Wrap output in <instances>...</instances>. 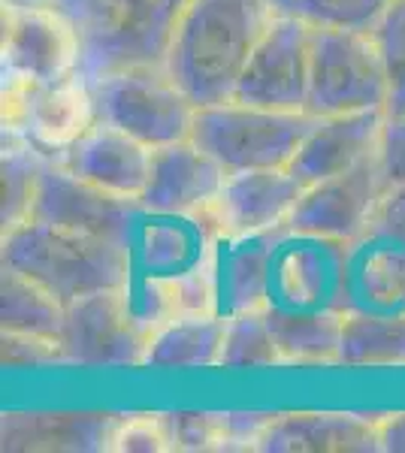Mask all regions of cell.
Segmentation results:
<instances>
[{
	"label": "cell",
	"instance_id": "obj_1",
	"mask_svg": "<svg viewBox=\"0 0 405 453\" xmlns=\"http://www.w3.org/2000/svg\"><path fill=\"white\" fill-rule=\"evenodd\" d=\"M272 19L269 0H191L169 40L164 67L197 109L227 104L237 97L242 73Z\"/></svg>",
	"mask_w": 405,
	"mask_h": 453
},
{
	"label": "cell",
	"instance_id": "obj_20",
	"mask_svg": "<svg viewBox=\"0 0 405 453\" xmlns=\"http://www.w3.org/2000/svg\"><path fill=\"white\" fill-rule=\"evenodd\" d=\"M218 239L197 215H143L130 254L143 275L175 279L215 257Z\"/></svg>",
	"mask_w": 405,
	"mask_h": 453
},
{
	"label": "cell",
	"instance_id": "obj_18",
	"mask_svg": "<svg viewBox=\"0 0 405 453\" xmlns=\"http://www.w3.org/2000/svg\"><path fill=\"white\" fill-rule=\"evenodd\" d=\"M94 124H97V109H94L91 82L82 73L58 82H34L25 140H31L43 155L58 160Z\"/></svg>",
	"mask_w": 405,
	"mask_h": 453
},
{
	"label": "cell",
	"instance_id": "obj_5",
	"mask_svg": "<svg viewBox=\"0 0 405 453\" xmlns=\"http://www.w3.org/2000/svg\"><path fill=\"white\" fill-rule=\"evenodd\" d=\"M97 121L136 136L149 149L191 140L197 106L164 64H136L91 82Z\"/></svg>",
	"mask_w": 405,
	"mask_h": 453
},
{
	"label": "cell",
	"instance_id": "obj_3",
	"mask_svg": "<svg viewBox=\"0 0 405 453\" xmlns=\"http://www.w3.org/2000/svg\"><path fill=\"white\" fill-rule=\"evenodd\" d=\"M191 0H55L82 36V76L136 64H164L169 40Z\"/></svg>",
	"mask_w": 405,
	"mask_h": 453
},
{
	"label": "cell",
	"instance_id": "obj_17",
	"mask_svg": "<svg viewBox=\"0 0 405 453\" xmlns=\"http://www.w3.org/2000/svg\"><path fill=\"white\" fill-rule=\"evenodd\" d=\"M154 149L124 134L113 124L97 121L79 142H73L58 164H64L73 175L91 181L115 196L139 200L149 185Z\"/></svg>",
	"mask_w": 405,
	"mask_h": 453
},
{
	"label": "cell",
	"instance_id": "obj_30",
	"mask_svg": "<svg viewBox=\"0 0 405 453\" xmlns=\"http://www.w3.org/2000/svg\"><path fill=\"white\" fill-rule=\"evenodd\" d=\"M387 73V115H405V0H393L372 27Z\"/></svg>",
	"mask_w": 405,
	"mask_h": 453
},
{
	"label": "cell",
	"instance_id": "obj_14",
	"mask_svg": "<svg viewBox=\"0 0 405 453\" xmlns=\"http://www.w3.org/2000/svg\"><path fill=\"white\" fill-rule=\"evenodd\" d=\"M303 194L306 185L287 166L227 173L221 194L194 215L215 239L276 233L287 226Z\"/></svg>",
	"mask_w": 405,
	"mask_h": 453
},
{
	"label": "cell",
	"instance_id": "obj_4",
	"mask_svg": "<svg viewBox=\"0 0 405 453\" xmlns=\"http://www.w3.org/2000/svg\"><path fill=\"white\" fill-rule=\"evenodd\" d=\"M308 127V112H284L227 100L197 109L191 140L209 151L227 173L282 170L291 166Z\"/></svg>",
	"mask_w": 405,
	"mask_h": 453
},
{
	"label": "cell",
	"instance_id": "obj_11",
	"mask_svg": "<svg viewBox=\"0 0 405 453\" xmlns=\"http://www.w3.org/2000/svg\"><path fill=\"white\" fill-rule=\"evenodd\" d=\"M143 215L145 211L139 200L103 191L91 181L73 175L64 164L51 160L40 181V191H36L31 221L109 239V242L130 248Z\"/></svg>",
	"mask_w": 405,
	"mask_h": 453
},
{
	"label": "cell",
	"instance_id": "obj_31",
	"mask_svg": "<svg viewBox=\"0 0 405 453\" xmlns=\"http://www.w3.org/2000/svg\"><path fill=\"white\" fill-rule=\"evenodd\" d=\"M128 296H130V305H134L139 326H143L149 339L160 326H167L173 318H179V305H175L173 281L169 279L134 273V279L128 284Z\"/></svg>",
	"mask_w": 405,
	"mask_h": 453
},
{
	"label": "cell",
	"instance_id": "obj_28",
	"mask_svg": "<svg viewBox=\"0 0 405 453\" xmlns=\"http://www.w3.org/2000/svg\"><path fill=\"white\" fill-rule=\"evenodd\" d=\"M276 16H287L312 31H366L378 25L393 0H269Z\"/></svg>",
	"mask_w": 405,
	"mask_h": 453
},
{
	"label": "cell",
	"instance_id": "obj_37",
	"mask_svg": "<svg viewBox=\"0 0 405 453\" xmlns=\"http://www.w3.org/2000/svg\"><path fill=\"white\" fill-rule=\"evenodd\" d=\"M381 173L390 188H405V115H387L378 145Z\"/></svg>",
	"mask_w": 405,
	"mask_h": 453
},
{
	"label": "cell",
	"instance_id": "obj_10",
	"mask_svg": "<svg viewBox=\"0 0 405 453\" xmlns=\"http://www.w3.org/2000/svg\"><path fill=\"white\" fill-rule=\"evenodd\" d=\"M58 342L67 363L85 369L143 366L149 348V335L139 326L128 288L100 290L67 305Z\"/></svg>",
	"mask_w": 405,
	"mask_h": 453
},
{
	"label": "cell",
	"instance_id": "obj_24",
	"mask_svg": "<svg viewBox=\"0 0 405 453\" xmlns=\"http://www.w3.org/2000/svg\"><path fill=\"white\" fill-rule=\"evenodd\" d=\"M113 414H31V420L12 414L4 420V448H58V450H109L115 423Z\"/></svg>",
	"mask_w": 405,
	"mask_h": 453
},
{
	"label": "cell",
	"instance_id": "obj_36",
	"mask_svg": "<svg viewBox=\"0 0 405 453\" xmlns=\"http://www.w3.org/2000/svg\"><path fill=\"white\" fill-rule=\"evenodd\" d=\"M278 414L261 411H230L224 414V435H221V450H261V441L267 435Z\"/></svg>",
	"mask_w": 405,
	"mask_h": 453
},
{
	"label": "cell",
	"instance_id": "obj_32",
	"mask_svg": "<svg viewBox=\"0 0 405 453\" xmlns=\"http://www.w3.org/2000/svg\"><path fill=\"white\" fill-rule=\"evenodd\" d=\"M109 450L115 453H169L173 435H169L167 414H134L115 423Z\"/></svg>",
	"mask_w": 405,
	"mask_h": 453
},
{
	"label": "cell",
	"instance_id": "obj_23",
	"mask_svg": "<svg viewBox=\"0 0 405 453\" xmlns=\"http://www.w3.org/2000/svg\"><path fill=\"white\" fill-rule=\"evenodd\" d=\"M284 366H339L345 311L267 309Z\"/></svg>",
	"mask_w": 405,
	"mask_h": 453
},
{
	"label": "cell",
	"instance_id": "obj_7",
	"mask_svg": "<svg viewBox=\"0 0 405 453\" xmlns=\"http://www.w3.org/2000/svg\"><path fill=\"white\" fill-rule=\"evenodd\" d=\"M345 311H405V188H387L366 233L348 245Z\"/></svg>",
	"mask_w": 405,
	"mask_h": 453
},
{
	"label": "cell",
	"instance_id": "obj_22",
	"mask_svg": "<svg viewBox=\"0 0 405 453\" xmlns=\"http://www.w3.org/2000/svg\"><path fill=\"white\" fill-rule=\"evenodd\" d=\"M227 318L224 314H182L149 339L145 363L152 369H212L221 366Z\"/></svg>",
	"mask_w": 405,
	"mask_h": 453
},
{
	"label": "cell",
	"instance_id": "obj_21",
	"mask_svg": "<svg viewBox=\"0 0 405 453\" xmlns=\"http://www.w3.org/2000/svg\"><path fill=\"white\" fill-rule=\"evenodd\" d=\"M278 233L218 239L215 279H218V311L224 318L242 311H263L269 305V266Z\"/></svg>",
	"mask_w": 405,
	"mask_h": 453
},
{
	"label": "cell",
	"instance_id": "obj_6",
	"mask_svg": "<svg viewBox=\"0 0 405 453\" xmlns=\"http://www.w3.org/2000/svg\"><path fill=\"white\" fill-rule=\"evenodd\" d=\"M366 109H387V73L375 36L366 31H312L306 112L321 119Z\"/></svg>",
	"mask_w": 405,
	"mask_h": 453
},
{
	"label": "cell",
	"instance_id": "obj_13",
	"mask_svg": "<svg viewBox=\"0 0 405 453\" xmlns=\"http://www.w3.org/2000/svg\"><path fill=\"white\" fill-rule=\"evenodd\" d=\"M387 188L390 185L381 173V160L378 155H372L351 170L330 175L318 185H308L287 221V230L351 245L366 233Z\"/></svg>",
	"mask_w": 405,
	"mask_h": 453
},
{
	"label": "cell",
	"instance_id": "obj_27",
	"mask_svg": "<svg viewBox=\"0 0 405 453\" xmlns=\"http://www.w3.org/2000/svg\"><path fill=\"white\" fill-rule=\"evenodd\" d=\"M67 305L58 303L46 288H40L27 275L4 266L0 275V324L4 333H27L61 339Z\"/></svg>",
	"mask_w": 405,
	"mask_h": 453
},
{
	"label": "cell",
	"instance_id": "obj_39",
	"mask_svg": "<svg viewBox=\"0 0 405 453\" xmlns=\"http://www.w3.org/2000/svg\"><path fill=\"white\" fill-rule=\"evenodd\" d=\"M12 6H55V0H4Z\"/></svg>",
	"mask_w": 405,
	"mask_h": 453
},
{
	"label": "cell",
	"instance_id": "obj_8",
	"mask_svg": "<svg viewBox=\"0 0 405 453\" xmlns=\"http://www.w3.org/2000/svg\"><path fill=\"white\" fill-rule=\"evenodd\" d=\"M348 245L308 233H278L269 266V305L287 311H345Z\"/></svg>",
	"mask_w": 405,
	"mask_h": 453
},
{
	"label": "cell",
	"instance_id": "obj_25",
	"mask_svg": "<svg viewBox=\"0 0 405 453\" xmlns=\"http://www.w3.org/2000/svg\"><path fill=\"white\" fill-rule=\"evenodd\" d=\"M339 366L405 369V311H345Z\"/></svg>",
	"mask_w": 405,
	"mask_h": 453
},
{
	"label": "cell",
	"instance_id": "obj_29",
	"mask_svg": "<svg viewBox=\"0 0 405 453\" xmlns=\"http://www.w3.org/2000/svg\"><path fill=\"white\" fill-rule=\"evenodd\" d=\"M284 366L278 342L272 335L267 309L242 311L227 318L224 350H221V369H272Z\"/></svg>",
	"mask_w": 405,
	"mask_h": 453
},
{
	"label": "cell",
	"instance_id": "obj_35",
	"mask_svg": "<svg viewBox=\"0 0 405 453\" xmlns=\"http://www.w3.org/2000/svg\"><path fill=\"white\" fill-rule=\"evenodd\" d=\"M173 294L182 314H221L218 311V279H215V257L191 273L175 275Z\"/></svg>",
	"mask_w": 405,
	"mask_h": 453
},
{
	"label": "cell",
	"instance_id": "obj_12",
	"mask_svg": "<svg viewBox=\"0 0 405 453\" xmlns=\"http://www.w3.org/2000/svg\"><path fill=\"white\" fill-rule=\"evenodd\" d=\"M308 76H312V27L297 19L276 16L257 42L233 100L263 109L306 112Z\"/></svg>",
	"mask_w": 405,
	"mask_h": 453
},
{
	"label": "cell",
	"instance_id": "obj_34",
	"mask_svg": "<svg viewBox=\"0 0 405 453\" xmlns=\"http://www.w3.org/2000/svg\"><path fill=\"white\" fill-rule=\"evenodd\" d=\"M0 357L6 369H46V366H64L61 342L49 335H27V333H4L0 342Z\"/></svg>",
	"mask_w": 405,
	"mask_h": 453
},
{
	"label": "cell",
	"instance_id": "obj_2",
	"mask_svg": "<svg viewBox=\"0 0 405 453\" xmlns=\"http://www.w3.org/2000/svg\"><path fill=\"white\" fill-rule=\"evenodd\" d=\"M0 263L27 275L64 305L100 290L128 288L136 273L128 245L40 221L0 236Z\"/></svg>",
	"mask_w": 405,
	"mask_h": 453
},
{
	"label": "cell",
	"instance_id": "obj_9",
	"mask_svg": "<svg viewBox=\"0 0 405 453\" xmlns=\"http://www.w3.org/2000/svg\"><path fill=\"white\" fill-rule=\"evenodd\" d=\"M0 64L31 82H58L82 70V36L58 6H12L0 0Z\"/></svg>",
	"mask_w": 405,
	"mask_h": 453
},
{
	"label": "cell",
	"instance_id": "obj_33",
	"mask_svg": "<svg viewBox=\"0 0 405 453\" xmlns=\"http://www.w3.org/2000/svg\"><path fill=\"white\" fill-rule=\"evenodd\" d=\"M167 423L169 435H173V450H221V435H224V414L221 411H169Z\"/></svg>",
	"mask_w": 405,
	"mask_h": 453
},
{
	"label": "cell",
	"instance_id": "obj_19",
	"mask_svg": "<svg viewBox=\"0 0 405 453\" xmlns=\"http://www.w3.org/2000/svg\"><path fill=\"white\" fill-rule=\"evenodd\" d=\"M378 420L345 411L278 414L261 441L263 453H375Z\"/></svg>",
	"mask_w": 405,
	"mask_h": 453
},
{
	"label": "cell",
	"instance_id": "obj_16",
	"mask_svg": "<svg viewBox=\"0 0 405 453\" xmlns=\"http://www.w3.org/2000/svg\"><path fill=\"white\" fill-rule=\"evenodd\" d=\"M385 121V109L312 119V127H308L306 140L297 149L287 170L297 175L306 188L318 185L330 175L351 170V166L363 164L366 157L378 155Z\"/></svg>",
	"mask_w": 405,
	"mask_h": 453
},
{
	"label": "cell",
	"instance_id": "obj_26",
	"mask_svg": "<svg viewBox=\"0 0 405 453\" xmlns=\"http://www.w3.org/2000/svg\"><path fill=\"white\" fill-rule=\"evenodd\" d=\"M51 164L49 155L25 140V136H4V155H0V233L31 221L34 200L40 181Z\"/></svg>",
	"mask_w": 405,
	"mask_h": 453
},
{
	"label": "cell",
	"instance_id": "obj_38",
	"mask_svg": "<svg viewBox=\"0 0 405 453\" xmlns=\"http://www.w3.org/2000/svg\"><path fill=\"white\" fill-rule=\"evenodd\" d=\"M378 450L405 453V411L378 420Z\"/></svg>",
	"mask_w": 405,
	"mask_h": 453
},
{
	"label": "cell",
	"instance_id": "obj_15",
	"mask_svg": "<svg viewBox=\"0 0 405 453\" xmlns=\"http://www.w3.org/2000/svg\"><path fill=\"white\" fill-rule=\"evenodd\" d=\"M227 170L194 140L154 149L149 185L139 206L145 215H194L221 194Z\"/></svg>",
	"mask_w": 405,
	"mask_h": 453
}]
</instances>
